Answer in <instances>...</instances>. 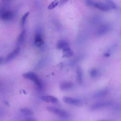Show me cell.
Segmentation results:
<instances>
[{
  "mask_svg": "<svg viewBox=\"0 0 121 121\" xmlns=\"http://www.w3.org/2000/svg\"><path fill=\"white\" fill-rule=\"evenodd\" d=\"M22 76L24 78L33 82L38 90L39 91L42 90L43 85L38 77L35 73L32 72H29L23 73Z\"/></svg>",
  "mask_w": 121,
  "mask_h": 121,
  "instance_id": "cell-1",
  "label": "cell"
},
{
  "mask_svg": "<svg viewBox=\"0 0 121 121\" xmlns=\"http://www.w3.org/2000/svg\"><path fill=\"white\" fill-rule=\"evenodd\" d=\"M47 109L48 111L63 117L69 118L71 117L69 112L56 107L49 106Z\"/></svg>",
  "mask_w": 121,
  "mask_h": 121,
  "instance_id": "cell-2",
  "label": "cell"
},
{
  "mask_svg": "<svg viewBox=\"0 0 121 121\" xmlns=\"http://www.w3.org/2000/svg\"><path fill=\"white\" fill-rule=\"evenodd\" d=\"M112 104V102L109 101L98 102L91 105L90 107V109L91 111L96 110L110 106Z\"/></svg>",
  "mask_w": 121,
  "mask_h": 121,
  "instance_id": "cell-3",
  "label": "cell"
},
{
  "mask_svg": "<svg viewBox=\"0 0 121 121\" xmlns=\"http://www.w3.org/2000/svg\"><path fill=\"white\" fill-rule=\"evenodd\" d=\"M63 100L65 103L69 104L78 106L82 104V102L79 99L70 97H64Z\"/></svg>",
  "mask_w": 121,
  "mask_h": 121,
  "instance_id": "cell-4",
  "label": "cell"
},
{
  "mask_svg": "<svg viewBox=\"0 0 121 121\" xmlns=\"http://www.w3.org/2000/svg\"><path fill=\"white\" fill-rule=\"evenodd\" d=\"M20 50L19 47H17L7 57L4 61L5 63H8L13 60L19 53Z\"/></svg>",
  "mask_w": 121,
  "mask_h": 121,
  "instance_id": "cell-5",
  "label": "cell"
},
{
  "mask_svg": "<svg viewBox=\"0 0 121 121\" xmlns=\"http://www.w3.org/2000/svg\"><path fill=\"white\" fill-rule=\"evenodd\" d=\"M41 99L47 103H57L58 102V99L55 97L49 95H43L41 97Z\"/></svg>",
  "mask_w": 121,
  "mask_h": 121,
  "instance_id": "cell-6",
  "label": "cell"
},
{
  "mask_svg": "<svg viewBox=\"0 0 121 121\" xmlns=\"http://www.w3.org/2000/svg\"><path fill=\"white\" fill-rule=\"evenodd\" d=\"M74 86L73 83L70 81H64L62 82L60 84V88L63 90H66L71 89Z\"/></svg>",
  "mask_w": 121,
  "mask_h": 121,
  "instance_id": "cell-7",
  "label": "cell"
},
{
  "mask_svg": "<svg viewBox=\"0 0 121 121\" xmlns=\"http://www.w3.org/2000/svg\"><path fill=\"white\" fill-rule=\"evenodd\" d=\"M94 6L97 9L104 11H108L110 9L106 4L101 2L95 3Z\"/></svg>",
  "mask_w": 121,
  "mask_h": 121,
  "instance_id": "cell-8",
  "label": "cell"
},
{
  "mask_svg": "<svg viewBox=\"0 0 121 121\" xmlns=\"http://www.w3.org/2000/svg\"><path fill=\"white\" fill-rule=\"evenodd\" d=\"M109 91L107 89H105L97 92L93 95L95 98H98L103 97L107 95L109 93Z\"/></svg>",
  "mask_w": 121,
  "mask_h": 121,
  "instance_id": "cell-9",
  "label": "cell"
},
{
  "mask_svg": "<svg viewBox=\"0 0 121 121\" xmlns=\"http://www.w3.org/2000/svg\"><path fill=\"white\" fill-rule=\"evenodd\" d=\"M26 34V31L24 30L21 33L17 39V44L20 45L22 44L25 39Z\"/></svg>",
  "mask_w": 121,
  "mask_h": 121,
  "instance_id": "cell-10",
  "label": "cell"
},
{
  "mask_svg": "<svg viewBox=\"0 0 121 121\" xmlns=\"http://www.w3.org/2000/svg\"><path fill=\"white\" fill-rule=\"evenodd\" d=\"M77 78L78 83L80 84L83 82V73L81 69L79 67L77 68Z\"/></svg>",
  "mask_w": 121,
  "mask_h": 121,
  "instance_id": "cell-11",
  "label": "cell"
},
{
  "mask_svg": "<svg viewBox=\"0 0 121 121\" xmlns=\"http://www.w3.org/2000/svg\"><path fill=\"white\" fill-rule=\"evenodd\" d=\"M35 43L37 46H40L44 44V42L39 33H37L35 38Z\"/></svg>",
  "mask_w": 121,
  "mask_h": 121,
  "instance_id": "cell-12",
  "label": "cell"
},
{
  "mask_svg": "<svg viewBox=\"0 0 121 121\" xmlns=\"http://www.w3.org/2000/svg\"><path fill=\"white\" fill-rule=\"evenodd\" d=\"M56 47L58 49H63L69 47V45L68 43L66 41L61 40L58 41L57 43Z\"/></svg>",
  "mask_w": 121,
  "mask_h": 121,
  "instance_id": "cell-13",
  "label": "cell"
},
{
  "mask_svg": "<svg viewBox=\"0 0 121 121\" xmlns=\"http://www.w3.org/2000/svg\"><path fill=\"white\" fill-rule=\"evenodd\" d=\"M12 13L9 11H7L4 12L2 14L1 18L5 20H8L11 19L12 17Z\"/></svg>",
  "mask_w": 121,
  "mask_h": 121,
  "instance_id": "cell-14",
  "label": "cell"
},
{
  "mask_svg": "<svg viewBox=\"0 0 121 121\" xmlns=\"http://www.w3.org/2000/svg\"><path fill=\"white\" fill-rule=\"evenodd\" d=\"M73 54V52L69 47H67L63 49V57H70L72 56Z\"/></svg>",
  "mask_w": 121,
  "mask_h": 121,
  "instance_id": "cell-15",
  "label": "cell"
},
{
  "mask_svg": "<svg viewBox=\"0 0 121 121\" xmlns=\"http://www.w3.org/2000/svg\"><path fill=\"white\" fill-rule=\"evenodd\" d=\"M20 111L22 113L26 115H31L33 114V113L32 110L27 108H22Z\"/></svg>",
  "mask_w": 121,
  "mask_h": 121,
  "instance_id": "cell-16",
  "label": "cell"
},
{
  "mask_svg": "<svg viewBox=\"0 0 121 121\" xmlns=\"http://www.w3.org/2000/svg\"><path fill=\"white\" fill-rule=\"evenodd\" d=\"M107 4L110 8L116 9L117 8V6L115 3L112 0H105Z\"/></svg>",
  "mask_w": 121,
  "mask_h": 121,
  "instance_id": "cell-17",
  "label": "cell"
},
{
  "mask_svg": "<svg viewBox=\"0 0 121 121\" xmlns=\"http://www.w3.org/2000/svg\"><path fill=\"white\" fill-rule=\"evenodd\" d=\"M59 0H55L52 2L48 5V8L49 9H52L56 7L59 4Z\"/></svg>",
  "mask_w": 121,
  "mask_h": 121,
  "instance_id": "cell-18",
  "label": "cell"
},
{
  "mask_svg": "<svg viewBox=\"0 0 121 121\" xmlns=\"http://www.w3.org/2000/svg\"><path fill=\"white\" fill-rule=\"evenodd\" d=\"M29 14V12H27L25 13L22 17L21 22V26L22 27H23L26 19L28 16Z\"/></svg>",
  "mask_w": 121,
  "mask_h": 121,
  "instance_id": "cell-19",
  "label": "cell"
},
{
  "mask_svg": "<svg viewBox=\"0 0 121 121\" xmlns=\"http://www.w3.org/2000/svg\"><path fill=\"white\" fill-rule=\"evenodd\" d=\"M98 73L97 70L95 69H93L90 71V76L92 78L95 77Z\"/></svg>",
  "mask_w": 121,
  "mask_h": 121,
  "instance_id": "cell-20",
  "label": "cell"
},
{
  "mask_svg": "<svg viewBox=\"0 0 121 121\" xmlns=\"http://www.w3.org/2000/svg\"><path fill=\"white\" fill-rule=\"evenodd\" d=\"M86 2L87 5L89 6H94L95 3L91 0H86Z\"/></svg>",
  "mask_w": 121,
  "mask_h": 121,
  "instance_id": "cell-21",
  "label": "cell"
},
{
  "mask_svg": "<svg viewBox=\"0 0 121 121\" xmlns=\"http://www.w3.org/2000/svg\"><path fill=\"white\" fill-rule=\"evenodd\" d=\"M68 0H60V3L61 4H63L67 2Z\"/></svg>",
  "mask_w": 121,
  "mask_h": 121,
  "instance_id": "cell-22",
  "label": "cell"
},
{
  "mask_svg": "<svg viewBox=\"0 0 121 121\" xmlns=\"http://www.w3.org/2000/svg\"><path fill=\"white\" fill-rule=\"evenodd\" d=\"M4 103L6 105L9 106V102L7 101H5L4 102Z\"/></svg>",
  "mask_w": 121,
  "mask_h": 121,
  "instance_id": "cell-23",
  "label": "cell"
},
{
  "mask_svg": "<svg viewBox=\"0 0 121 121\" xmlns=\"http://www.w3.org/2000/svg\"><path fill=\"white\" fill-rule=\"evenodd\" d=\"M3 59V58L2 57H0V64L2 62Z\"/></svg>",
  "mask_w": 121,
  "mask_h": 121,
  "instance_id": "cell-24",
  "label": "cell"
}]
</instances>
